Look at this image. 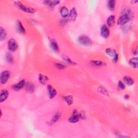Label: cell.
Returning a JSON list of instances; mask_svg holds the SVG:
<instances>
[{
	"instance_id": "obj_24",
	"label": "cell",
	"mask_w": 138,
	"mask_h": 138,
	"mask_svg": "<svg viewBox=\"0 0 138 138\" xmlns=\"http://www.w3.org/2000/svg\"><path fill=\"white\" fill-rule=\"evenodd\" d=\"M0 33H1V35H0V40H1V41H3L6 38L7 32L3 28L1 27V28H0Z\"/></svg>"
},
{
	"instance_id": "obj_32",
	"label": "cell",
	"mask_w": 138,
	"mask_h": 138,
	"mask_svg": "<svg viewBox=\"0 0 138 138\" xmlns=\"http://www.w3.org/2000/svg\"><path fill=\"white\" fill-rule=\"evenodd\" d=\"M113 61H114V62H117L118 61V55L117 54L116 55H115L113 58Z\"/></svg>"
},
{
	"instance_id": "obj_31",
	"label": "cell",
	"mask_w": 138,
	"mask_h": 138,
	"mask_svg": "<svg viewBox=\"0 0 138 138\" xmlns=\"http://www.w3.org/2000/svg\"><path fill=\"white\" fill-rule=\"evenodd\" d=\"M56 66L59 70H63L65 67V66L63 64L61 63H56Z\"/></svg>"
},
{
	"instance_id": "obj_25",
	"label": "cell",
	"mask_w": 138,
	"mask_h": 138,
	"mask_svg": "<svg viewBox=\"0 0 138 138\" xmlns=\"http://www.w3.org/2000/svg\"><path fill=\"white\" fill-rule=\"evenodd\" d=\"M106 53L108 56H110V57H113V58L117 54L116 51H115L114 49H111V48L107 49L106 50Z\"/></svg>"
},
{
	"instance_id": "obj_19",
	"label": "cell",
	"mask_w": 138,
	"mask_h": 138,
	"mask_svg": "<svg viewBox=\"0 0 138 138\" xmlns=\"http://www.w3.org/2000/svg\"><path fill=\"white\" fill-rule=\"evenodd\" d=\"M91 64L92 66L96 67H101L105 65L106 64L100 61H91Z\"/></svg>"
},
{
	"instance_id": "obj_6",
	"label": "cell",
	"mask_w": 138,
	"mask_h": 138,
	"mask_svg": "<svg viewBox=\"0 0 138 138\" xmlns=\"http://www.w3.org/2000/svg\"><path fill=\"white\" fill-rule=\"evenodd\" d=\"M100 34L103 38H107L109 37L110 31L107 26L106 25H103L100 28Z\"/></svg>"
},
{
	"instance_id": "obj_3",
	"label": "cell",
	"mask_w": 138,
	"mask_h": 138,
	"mask_svg": "<svg viewBox=\"0 0 138 138\" xmlns=\"http://www.w3.org/2000/svg\"><path fill=\"white\" fill-rule=\"evenodd\" d=\"M15 4L17 5L19 9L23 10V12L25 13H28L29 14H33L35 12V10L33 8H30L29 7H27L26 5H24L23 3H22L20 2H15Z\"/></svg>"
},
{
	"instance_id": "obj_29",
	"label": "cell",
	"mask_w": 138,
	"mask_h": 138,
	"mask_svg": "<svg viewBox=\"0 0 138 138\" xmlns=\"http://www.w3.org/2000/svg\"><path fill=\"white\" fill-rule=\"evenodd\" d=\"M118 86L119 88V89L120 90H124L125 89V85L123 83L122 81H119V83L118 84Z\"/></svg>"
},
{
	"instance_id": "obj_17",
	"label": "cell",
	"mask_w": 138,
	"mask_h": 138,
	"mask_svg": "<svg viewBox=\"0 0 138 138\" xmlns=\"http://www.w3.org/2000/svg\"><path fill=\"white\" fill-rule=\"evenodd\" d=\"M115 16L113 15L110 16L107 19V24L109 27H112L113 26L115 23Z\"/></svg>"
},
{
	"instance_id": "obj_27",
	"label": "cell",
	"mask_w": 138,
	"mask_h": 138,
	"mask_svg": "<svg viewBox=\"0 0 138 138\" xmlns=\"http://www.w3.org/2000/svg\"><path fill=\"white\" fill-rule=\"evenodd\" d=\"M5 60L8 63H12L14 61L13 56L9 53H8L5 55Z\"/></svg>"
},
{
	"instance_id": "obj_14",
	"label": "cell",
	"mask_w": 138,
	"mask_h": 138,
	"mask_svg": "<svg viewBox=\"0 0 138 138\" xmlns=\"http://www.w3.org/2000/svg\"><path fill=\"white\" fill-rule=\"evenodd\" d=\"M25 89L27 90V91H28L29 92L32 93L35 90V85H33V84H32V83L29 82L27 84H25Z\"/></svg>"
},
{
	"instance_id": "obj_1",
	"label": "cell",
	"mask_w": 138,
	"mask_h": 138,
	"mask_svg": "<svg viewBox=\"0 0 138 138\" xmlns=\"http://www.w3.org/2000/svg\"><path fill=\"white\" fill-rule=\"evenodd\" d=\"M133 18V13L129 9H125L118 19V24L120 25H123L128 22Z\"/></svg>"
},
{
	"instance_id": "obj_2",
	"label": "cell",
	"mask_w": 138,
	"mask_h": 138,
	"mask_svg": "<svg viewBox=\"0 0 138 138\" xmlns=\"http://www.w3.org/2000/svg\"><path fill=\"white\" fill-rule=\"evenodd\" d=\"M78 41L80 44L84 46H90L92 45V42L88 36L85 35H81L78 37Z\"/></svg>"
},
{
	"instance_id": "obj_23",
	"label": "cell",
	"mask_w": 138,
	"mask_h": 138,
	"mask_svg": "<svg viewBox=\"0 0 138 138\" xmlns=\"http://www.w3.org/2000/svg\"><path fill=\"white\" fill-rule=\"evenodd\" d=\"M129 64L134 68H136L138 67V58L137 57L131 58L129 61Z\"/></svg>"
},
{
	"instance_id": "obj_11",
	"label": "cell",
	"mask_w": 138,
	"mask_h": 138,
	"mask_svg": "<svg viewBox=\"0 0 138 138\" xmlns=\"http://www.w3.org/2000/svg\"><path fill=\"white\" fill-rule=\"evenodd\" d=\"M8 95H9V93H8L7 90H2L1 92V94H0V101H1V103L7 99V98L8 97Z\"/></svg>"
},
{
	"instance_id": "obj_13",
	"label": "cell",
	"mask_w": 138,
	"mask_h": 138,
	"mask_svg": "<svg viewBox=\"0 0 138 138\" xmlns=\"http://www.w3.org/2000/svg\"><path fill=\"white\" fill-rule=\"evenodd\" d=\"M45 5H46L51 8H53L55 5L58 4L60 3L59 1H45L43 2Z\"/></svg>"
},
{
	"instance_id": "obj_22",
	"label": "cell",
	"mask_w": 138,
	"mask_h": 138,
	"mask_svg": "<svg viewBox=\"0 0 138 138\" xmlns=\"http://www.w3.org/2000/svg\"><path fill=\"white\" fill-rule=\"evenodd\" d=\"M50 47L53 51L57 52L59 51V46L57 42L55 41H51L50 42Z\"/></svg>"
},
{
	"instance_id": "obj_28",
	"label": "cell",
	"mask_w": 138,
	"mask_h": 138,
	"mask_svg": "<svg viewBox=\"0 0 138 138\" xmlns=\"http://www.w3.org/2000/svg\"><path fill=\"white\" fill-rule=\"evenodd\" d=\"M98 91L100 92L101 94H103L104 95H108V93L107 91V90L104 89V88L101 86H100L98 88Z\"/></svg>"
},
{
	"instance_id": "obj_21",
	"label": "cell",
	"mask_w": 138,
	"mask_h": 138,
	"mask_svg": "<svg viewBox=\"0 0 138 138\" xmlns=\"http://www.w3.org/2000/svg\"><path fill=\"white\" fill-rule=\"evenodd\" d=\"M38 80L42 84H46L47 82V81L48 80V78L46 76L43 75H39L38 76Z\"/></svg>"
},
{
	"instance_id": "obj_8",
	"label": "cell",
	"mask_w": 138,
	"mask_h": 138,
	"mask_svg": "<svg viewBox=\"0 0 138 138\" xmlns=\"http://www.w3.org/2000/svg\"><path fill=\"white\" fill-rule=\"evenodd\" d=\"M25 85V82L24 80L19 81L18 83L12 86V89L16 91H19V90L23 89Z\"/></svg>"
},
{
	"instance_id": "obj_4",
	"label": "cell",
	"mask_w": 138,
	"mask_h": 138,
	"mask_svg": "<svg viewBox=\"0 0 138 138\" xmlns=\"http://www.w3.org/2000/svg\"><path fill=\"white\" fill-rule=\"evenodd\" d=\"M18 48V44L15 39L12 38L8 42V49L10 51L14 52Z\"/></svg>"
},
{
	"instance_id": "obj_5",
	"label": "cell",
	"mask_w": 138,
	"mask_h": 138,
	"mask_svg": "<svg viewBox=\"0 0 138 138\" xmlns=\"http://www.w3.org/2000/svg\"><path fill=\"white\" fill-rule=\"evenodd\" d=\"M10 76V72L8 70H5V71H3L1 74V76H0V81L1 83L2 84H5L7 83V81L9 79Z\"/></svg>"
},
{
	"instance_id": "obj_10",
	"label": "cell",
	"mask_w": 138,
	"mask_h": 138,
	"mask_svg": "<svg viewBox=\"0 0 138 138\" xmlns=\"http://www.w3.org/2000/svg\"><path fill=\"white\" fill-rule=\"evenodd\" d=\"M47 91H48L49 97L50 98H51V99L54 98L56 96V95L57 94V91H56V90L53 89L51 85L47 86Z\"/></svg>"
},
{
	"instance_id": "obj_18",
	"label": "cell",
	"mask_w": 138,
	"mask_h": 138,
	"mask_svg": "<svg viewBox=\"0 0 138 138\" xmlns=\"http://www.w3.org/2000/svg\"><path fill=\"white\" fill-rule=\"evenodd\" d=\"M123 79L127 85L129 86H131L134 83V81L133 79L129 77H127V76H125V77H123Z\"/></svg>"
},
{
	"instance_id": "obj_33",
	"label": "cell",
	"mask_w": 138,
	"mask_h": 138,
	"mask_svg": "<svg viewBox=\"0 0 138 138\" xmlns=\"http://www.w3.org/2000/svg\"><path fill=\"white\" fill-rule=\"evenodd\" d=\"M124 98H125V99H128V98H129V95L128 94H125L124 95Z\"/></svg>"
},
{
	"instance_id": "obj_15",
	"label": "cell",
	"mask_w": 138,
	"mask_h": 138,
	"mask_svg": "<svg viewBox=\"0 0 138 138\" xmlns=\"http://www.w3.org/2000/svg\"><path fill=\"white\" fill-rule=\"evenodd\" d=\"M60 12H61V16H62L64 18H66L69 16V10L66 7H61V9Z\"/></svg>"
},
{
	"instance_id": "obj_20",
	"label": "cell",
	"mask_w": 138,
	"mask_h": 138,
	"mask_svg": "<svg viewBox=\"0 0 138 138\" xmlns=\"http://www.w3.org/2000/svg\"><path fill=\"white\" fill-rule=\"evenodd\" d=\"M115 3L116 1L114 0H110L107 2V8L111 11H113L115 7Z\"/></svg>"
},
{
	"instance_id": "obj_12",
	"label": "cell",
	"mask_w": 138,
	"mask_h": 138,
	"mask_svg": "<svg viewBox=\"0 0 138 138\" xmlns=\"http://www.w3.org/2000/svg\"><path fill=\"white\" fill-rule=\"evenodd\" d=\"M16 28H17V30L18 31V32L22 33V34H24V33H25V30L24 29L23 24H22L20 21H18L17 22Z\"/></svg>"
},
{
	"instance_id": "obj_26",
	"label": "cell",
	"mask_w": 138,
	"mask_h": 138,
	"mask_svg": "<svg viewBox=\"0 0 138 138\" xmlns=\"http://www.w3.org/2000/svg\"><path fill=\"white\" fill-rule=\"evenodd\" d=\"M63 99L67 104V105H71L73 102V98L71 95H69L63 97Z\"/></svg>"
},
{
	"instance_id": "obj_16",
	"label": "cell",
	"mask_w": 138,
	"mask_h": 138,
	"mask_svg": "<svg viewBox=\"0 0 138 138\" xmlns=\"http://www.w3.org/2000/svg\"><path fill=\"white\" fill-rule=\"evenodd\" d=\"M61 117V113H60V112H58L56 113L54 115H53L51 120L50 121L51 124H53V123H56L57 121L60 119V118Z\"/></svg>"
},
{
	"instance_id": "obj_30",
	"label": "cell",
	"mask_w": 138,
	"mask_h": 138,
	"mask_svg": "<svg viewBox=\"0 0 138 138\" xmlns=\"http://www.w3.org/2000/svg\"><path fill=\"white\" fill-rule=\"evenodd\" d=\"M63 59L67 63H68L69 64H74V61H73L71 60H70L69 58L66 57V56H64V57H63Z\"/></svg>"
},
{
	"instance_id": "obj_9",
	"label": "cell",
	"mask_w": 138,
	"mask_h": 138,
	"mask_svg": "<svg viewBox=\"0 0 138 138\" xmlns=\"http://www.w3.org/2000/svg\"><path fill=\"white\" fill-rule=\"evenodd\" d=\"M77 16V10H76L75 8H72V9L70 10V12L69 14V19L71 21L74 22Z\"/></svg>"
},
{
	"instance_id": "obj_7",
	"label": "cell",
	"mask_w": 138,
	"mask_h": 138,
	"mask_svg": "<svg viewBox=\"0 0 138 138\" xmlns=\"http://www.w3.org/2000/svg\"><path fill=\"white\" fill-rule=\"evenodd\" d=\"M81 117V114H78L77 112H73V115L69 119V122L71 123H76L79 122L80 118Z\"/></svg>"
}]
</instances>
